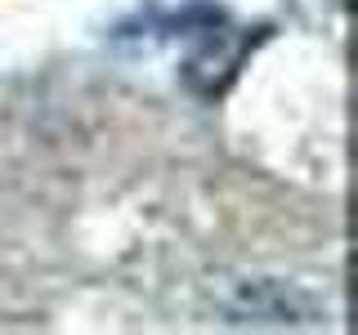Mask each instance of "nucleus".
<instances>
[{
  "mask_svg": "<svg viewBox=\"0 0 358 335\" xmlns=\"http://www.w3.org/2000/svg\"><path fill=\"white\" fill-rule=\"evenodd\" d=\"M238 318L233 322H268V327H300V322H309V308L300 304L296 290H282L273 282H260L251 290H242L238 299Z\"/></svg>",
  "mask_w": 358,
  "mask_h": 335,
  "instance_id": "nucleus-1",
  "label": "nucleus"
}]
</instances>
